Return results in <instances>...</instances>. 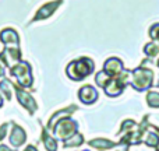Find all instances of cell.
I'll return each mask as SVG.
<instances>
[{
	"label": "cell",
	"mask_w": 159,
	"mask_h": 151,
	"mask_svg": "<svg viewBox=\"0 0 159 151\" xmlns=\"http://www.w3.org/2000/svg\"><path fill=\"white\" fill-rule=\"evenodd\" d=\"M22 59V53L20 46H4V49L0 52V62L6 67H13L14 64L20 63Z\"/></svg>",
	"instance_id": "obj_6"
},
{
	"label": "cell",
	"mask_w": 159,
	"mask_h": 151,
	"mask_svg": "<svg viewBox=\"0 0 159 151\" xmlns=\"http://www.w3.org/2000/svg\"><path fill=\"white\" fill-rule=\"evenodd\" d=\"M78 98L82 104L91 105L93 102H96V99H98V91L92 85H84L78 91Z\"/></svg>",
	"instance_id": "obj_10"
},
{
	"label": "cell",
	"mask_w": 159,
	"mask_h": 151,
	"mask_svg": "<svg viewBox=\"0 0 159 151\" xmlns=\"http://www.w3.org/2000/svg\"><path fill=\"white\" fill-rule=\"evenodd\" d=\"M10 125L11 123H3L2 126H0V140H3V139L6 137V133H7V129Z\"/></svg>",
	"instance_id": "obj_23"
},
{
	"label": "cell",
	"mask_w": 159,
	"mask_h": 151,
	"mask_svg": "<svg viewBox=\"0 0 159 151\" xmlns=\"http://www.w3.org/2000/svg\"><path fill=\"white\" fill-rule=\"evenodd\" d=\"M24 151H38V149H36L35 146H32V144H30V146L25 147V150H24Z\"/></svg>",
	"instance_id": "obj_25"
},
{
	"label": "cell",
	"mask_w": 159,
	"mask_h": 151,
	"mask_svg": "<svg viewBox=\"0 0 159 151\" xmlns=\"http://www.w3.org/2000/svg\"><path fill=\"white\" fill-rule=\"evenodd\" d=\"M10 74L17 80V84L22 88H31L34 83V77L31 74V66L28 62H20L10 67Z\"/></svg>",
	"instance_id": "obj_3"
},
{
	"label": "cell",
	"mask_w": 159,
	"mask_h": 151,
	"mask_svg": "<svg viewBox=\"0 0 159 151\" xmlns=\"http://www.w3.org/2000/svg\"><path fill=\"white\" fill-rule=\"evenodd\" d=\"M149 38L152 39V41L155 42H159V22H157V24H154L151 28H149V32H148Z\"/></svg>",
	"instance_id": "obj_22"
},
{
	"label": "cell",
	"mask_w": 159,
	"mask_h": 151,
	"mask_svg": "<svg viewBox=\"0 0 159 151\" xmlns=\"http://www.w3.org/2000/svg\"><path fill=\"white\" fill-rule=\"evenodd\" d=\"M103 70L110 78H116L124 72V64L119 58H109L103 64Z\"/></svg>",
	"instance_id": "obj_7"
},
{
	"label": "cell",
	"mask_w": 159,
	"mask_h": 151,
	"mask_svg": "<svg viewBox=\"0 0 159 151\" xmlns=\"http://www.w3.org/2000/svg\"><path fill=\"white\" fill-rule=\"evenodd\" d=\"M77 129H78V123L67 116V118H63L56 122L52 130L55 137H57L59 140H67L74 133H77Z\"/></svg>",
	"instance_id": "obj_4"
},
{
	"label": "cell",
	"mask_w": 159,
	"mask_h": 151,
	"mask_svg": "<svg viewBox=\"0 0 159 151\" xmlns=\"http://www.w3.org/2000/svg\"><path fill=\"white\" fill-rule=\"evenodd\" d=\"M4 76V66H2V63H0V77Z\"/></svg>",
	"instance_id": "obj_27"
},
{
	"label": "cell",
	"mask_w": 159,
	"mask_h": 151,
	"mask_svg": "<svg viewBox=\"0 0 159 151\" xmlns=\"http://www.w3.org/2000/svg\"><path fill=\"white\" fill-rule=\"evenodd\" d=\"M13 87L14 91H16V97L18 99V102L21 104V106H24L31 115H34L36 112V109H38V105H36L34 97L28 91H25L22 87H20L18 84H13Z\"/></svg>",
	"instance_id": "obj_5"
},
{
	"label": "cell",
	"mask_w": 159,
	"mask_h": 151,
	"mask_svg": "<svg viewBox=\"0 0 159 151\" xmlns=\"http://www.w3.org/2000/svg\"><path fill=\"white\" fill-rule=\"evenodd\" d=\"M13 90H14L13 83L8 78H3L2 81H0V92H2V95H4V98L7 99V101H11Z\"/></svg>",
	"instance_id": "obj_15"
},
{
	"label": "cell",
	"mask_w": 159,
	"mask_h": 151,
	"mask_svg": "<svg viewBox=\"0 0 159 151\" xmlns=\"http://www.w3.org/2000/svg\"><path fill=\"white\" fill-rule=\"evenodd\" d=\"M81 144H84V136L77 132V133H74L71 137H69L67 140H64L63 146L67 149V147H80Z\"/></svg>",
	"instance_id": "obj_17"
},
{
	"label": "cell",
	"mask_w": 159,
	"mask_h": 151,
	"mask_svg": "<svg viewBox=\"0 0 159 151\" xmlns=\"http://www.w3.org/2000/svg\"><path fill=\"white\" fill-rule=\"evenodd\" d=\"M147 104L151 108H159V92H155V91H149L147 94Z\"/></svg>",
	"instance_id": "obj_20"
},
{
	"label": "cell",
	"mask_w": 159,
	"mask_h": 151,
	"mask_svg": "<svg viewBox=\"0 0 159 151\" xmlns=\"http://www.w3.org/2000/svg\"><path fill=\"white\" fill-rule=\"evenodd\" d=\"M95 70V64L93 60L89 58H80L77 60H73L66 67V74L73 81H81V80L87 78L89 74H92Z\"/></svg>",
	"instance_id": "obj_2"
},
{
	"label": "cell",
	"mask_w": 159,
	"mask_h": 151,
	"mask_svg": "<svg viewBox=\"0 0 159 151\" xmlns=\"http://www.w3.org/2000/svg\"><path fill=\"white\" fill-rule=\"evenodd\" d=\"M154 85H155V87H159V80H158V81H157V83H155V84H154Z\"/></svg>",
	"instance_id": "obj_29"
},
{
	"label": "cell",
	"mask_w": 159,
	"mask_h": 151,
	"mask_svg": "<svg viewBox=\"0 0 159 151\" xmlns=\"http://www.w3.org/2000/svg\"><path fill=\"white\" fill-rule=\"evenodd\" d=\"M84 151H89V150H84Z\"/></svg>",
	"instance_id": "obj_31"
},
{
	"label": "cell",
	"mask_w": 159,
	"mask_h": 151,
	"mask_svg": "<svg viewBox=\"0 0 159 151\" xmlns=\"http://www.w3.org/2000/svg\"><path fill=\"white\" fill-rule=\"evenodd\" d=\"M137 129V123H135L134 120H131V119H126V120L121 123V127L120 130L117 132V134H121V133H129L131 132V130Z\"/></svg>",
	"instance_id": "obj_21"
},
{
	"label": "cell",
	"mask_w": 159,
	"mask_h": 151,
	"mask_svg": "<svg viewBox=\"0 0 159 151\" xmlns=\"http://www.w3.org/2000/svg\"><path fill=\"white\" fill-rule=\"evenodd\" d=\"M144 143H145L148 147H154V149L158 150V147H159V136H158V133H155V132H148V133L145 134Z\"/></svg>",
	"instance_id": "obj_18"
},
{
	"label": "cell",
	"mask_w": 159,
	"mask_h": 151,
	"mask_svg": "<svg viewBox=\"0 0 159 151\" xmlns=\"http://www.w3.org/2000/svg\"><path fill=\"white\" fill-rule=\"evenodd\" d=\"M61 3H63V0H53V2H49V3H46V4H43L38 11H36V14L34 16V18L31 20V22L49 18V17L59 8V6H60Z\"/></svg>",
	"instance_id": "obj_8"
},
{
	"label": "cell",
	"mask_w": 159,
	"mask_h": 151,
	"mask_svg": "<svg viewBox=\"0 0 159 151\" xmlns=\"http://www.w3.org/2000/svg\"><path fill=\"white\" fill-rule=\"evenodd\" d=\"M42 141H43V146L48 151H57V140L53 139L52 136L48 133L46 127L42 129Z\"/></svg>",
	"instance_id": "obj_14"
},
{
	"label": "cell",
	"mask_w": 159,
	"mask_h": 151,
	"mask_svg": "<svg viewBox=\"0 0 159 151\" xmlns=\"http://www.w3.org/2000/svg\"><path fill=\"white\" fill-rule=\"evenodd\" d=\"M110 81V77L106 74V73L103 72V70H101V72H98L96 73V76H95V83H96V85L98 87H101V88H105L106 87V84Z\"/></svg>",
	"instance_id": "obj_19"
},
{
	"label": "cell",
	"mask_w": 159,
	"mask_h": 151,
	"mask_svg": "<svg viewBox=\"0 0 159 151\" xmlns=\"http://www.w3.org/2000/svg\"><path fill=\"white\" fill-rule=\"evenodd\" d=\"M27 140V133L24 132L21 126H18L17 123L11 122V132H10V144L14 149H18Z\"/></svg>",
	"instance_id": "obj_9"
},
{
	"label": "cell",
	"mask_w": 159,
	"mask_h": 151,
	"mask_svg": "<svg viewBox=\"0 0 159 151\" xmlns=\"http://www.w3.org/2000/svg\"><path fill=\"white\" fill-rule=\"evenodd\" d=\"M0 151H14V150H11L10 147H7L6 144H2V146H0Z\"/></svg>",
	"instance_id": "obj_26"
},
{
	"label": "cell",
	"mask_w": 159,
	"mask_h": 151,
	"mask_svg": "<svg viewBox=\"0 0 159 151\" xmlns=\"http://www.w3.org/2000/svg\"><path fill=\"white\" fill-rule=\"evenodd\" d=\"M129 84L138 92H144L154 87V73L145 66H140L134 70H130Z\"/></svg>",
	"instance_id": "obj_1"
},
{
	"label": "cell",
	"mask_w": 159,
	"mask_h": 151,
	"mask_svg": "<svg viewBox=\"0 0 159 151\" xmlns=\"http://www.w3.org/2000/svg\"><path fill=\"white\" fill-rule=\"evenodd\" d=\"M117 144H119V143L110 141V140H107V139H93V140H89V141H88V146H89L91 149L101 150V151L115 149Z\"/></svg>",
	"instance_id": "obj_13"
},
{
	"label": "cell",
	"mask_w": 159,
	"mask_h": 151,
	"mask_svg": "<svg viewBox=\"0 0 159 151\" xmlns=\"http://www.w3.org/2000/svg\"><path fill=\"white\" fill-rule=\"evenodd\" d=\"M144 53L145 56H148L149 59H154L159 56V42H148V44L144 46Z\"/></svg>",
	"instance_id": "obj_16"
},
{
	"label": "cell",
	"mask_w": 159,
	"mask_h": 151,
	"mask_svg": "<svg viewBox=\"0 0 159 151\" xmlns=\"http://www.w3.org/2000/svg\"><path fill=\"white\" fill-rule=\"evenodd\" d=\"M75 111H77V106H75V105H71V106H69V108H63V109H59L57 112H55L52 116H50L49 122H48V125H46V129L48 130H52L56 122L60 120V119H63V118L70 116L71 113H74Z\"/></svg>",
	"instance_id": "obj_12"
},
{
	"label": "cell",
	"mask_w": 159,
	"mask_h": 151,
	"mask_svg": "<svg viewBox=\"0 0 159 151\" xmlns=\"http://www.w3.org/2000/svg\"><path fill=\"white\" fill-rule=\"evenodd\" d=\"M115 149H116V151H129V144H120L119 143Z\"/></svg>",
	"instance_id": "obj_24"
},
{
	"label": "cell",
	"mask_w": 159,
	"mask_h": 151,
	"mask_svg": "<svg viewBox=\"0 0 159 151\" xmlns=\"http://www.w3.org/2000/svg\"><path fill=\"white\" fill-rule=\"evenodd\" d=\"M3 102H4V101H3V97H2V94H0V108L3 106Z\"/></svg>",
	"instance_id": "obj_28"
},
{
	"label": "cell",
	"mask_w": 159,
	"mask_h": 151,
	"mask_svg": "<svg viewBox=\"0 0 159 151\" xmlns=\"http://www.w3.org/2000/svg\"><path fill=\"white\" fill-rule=\"evenodd\" d=\"M157 66L159 67V59H158V62H157Z\"/></svg>",
	"instance_id": "obj_30"
},
{
	"label": "cell",
	"mask_w": 159,
	"mask_h": 151,
	"mask_svg": "<svg viewBox=\"0 0 159 151\" xmlns=\"http://www.w3.org/2000/svg\"><path fill=\"white\" fill-rule=\"evenodd\" d=\"M0 42L4 46H18L20 45V36L16 30L13 28H4L0 32Z\"/></svg>",
	"instance_id": "obj_11"
}]
</instances>
